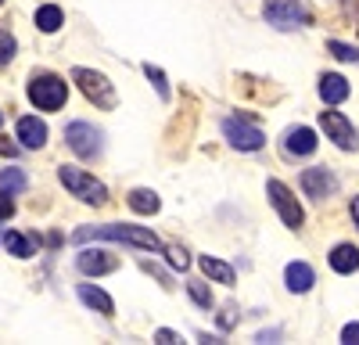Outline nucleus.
Masks as SVG:
<instances>
[{
    "instance_id": "f257e3e1",
    "label": "nucleus",
    "mask_w": 359,
    "mask_h": 345,
    "mask_svg": "<svg viewBox=\"0 0 359 345\" xmlns=\"http://www.w3.org/2000/svg\"><path fill=\"white\" fill-rule=\"evenodd\" d=\"M76 245H86V241H115V245H133V248H144V252H162V241L151 234V226H133V223H101V226H79L72 234Z\"/></svg>"
},
{
    "instance_id": "f03ea898",
    "label": "nucleus",
    "mask_w": 359,
    "mask_h": 345,
    "mask_svg": "<svg viewBox=\"0 0 359 345\" xmlns=\"http://www.w3.org/2000/svg\"><path fill=\"white\" fill-rule=\"evenodd\" d=\"M29 101H33L40 111H57L69 101V83L54 72H33L29 76Z\"/></svg>"
},
{
    "instance_id": "7ed1b4c3",
    "label": "nucleus",
    "mask_w": 359,
    "mask_h": 345,
    "mask_svg": "<svg viewBox=\"0 0 359 345\" xmlns=\"http://www.w3.org/2000/svg\"><path fill=\"white\" fill-rule=\"evenodd\" d=\"M57 180H62V187L72 194V198H79V201H86V205H104L108 201V187L101 184V180H94L86 169H79V165H62L57 169Z\"/></svg>"
},
{
    "instance_id": "20e7f679",
    "label": "nucleus",
    "mask_w": 359,
    "mask_h": 345,
    "mask_svg": "<svg viewBox=\"0 0 359 345\" xmlns=\"http://www.w3.org/2000/svg\"><path fill=\"white\" fill-rule=\"evenodd\" d=\"M72 83L83 90V97H86V101H94V108L111 111V108L118 104V97H115V86L108 83V76H104V72H94V69H83V65H76V69H72Z\"/></svg>"
},
{
    "instance_id": "39448f33",
    "label": "nucleus",
    "mask_w": 359,
    "mask_h": 345,
    "mask_svg": "<svg viewBox=\"0 0 359 345\" xmlns=\"http://www.w3.org/2000/svg\"><path fill=\"white\" fill-rule=\"evenodd\" d=\"M262 18L273 29H302L309 22V11L302 8V0H262Z\"/></svg>"
},
{
    "instance_id": "423d86ee",
    "label": "nucleus",
    "mask_w": 359,
    "mask_h": 345,
    "mask_svg": "<svg viewBox=\"0 0 359 345\" xmlns=\"http://www.w3.org/2000/svg\"><path fill=\"white\" fill-rule=\"evenodd\" d=\"M266 194H269V205H273L277 216L284 219V226L298 230V226L306 223V212H302V205H298V198H294V191H291L287 184H280V180H266Z\"/></svg>"
},
{
    "instance_id": "0eeeda50",
    "label": "nucleus",
    "mask_w": 359,
    "mask_h": 345,
    "mask_svg": "<svg viewBox=\"0 0 359 345\" xmlns=\"http://www.w3.org/2000/svg\"><path fill=\"white\" fill-rule=\"evenodd\" d=\"M65 144L79 158H97L104 151V133L94 123H69L65 126Z\"/></svg>"
},
{
    "instance_id": "6e6552de",
    "label": "nucleus",
    "mask_w": 359,
    "mask_h": 345,
    "mask_svg": "<svg viewBox=\"0 0 359 345\" xmlns=\"http://www.w3.org/2000/svg\"><path fill=\"white\" fill-rule=\"evenodd\" d=\"M320 130L327 133V140H334L341 151H355L359 148V133H355L352 119H345L341 111H320Z\"/></svg>"
},
{
    "instance_id": "1a4fd4ad",
    "label": "nucleus",
    "mask_w": 359,
    "mask_h": 345,
    "mask_svg": "<svg viewBox=\"0 0 359 345\" xmlns=\"http://www.w3.org/2000/svg\"><path fill=\"white\" fill-rule=\"evenodd\" d=\"M223 137H226L230 148H237V151H259L266 144V133L259 126H252L245 119H233V115L223 119Z\"/></svg>"
},
{
    "instance_id": "9d476101",
    "label": "nucleus",
    "mask_w": 359,
    "mask_h": 345,
    "mask_svg": "<svg viewBox=\"0 0 359 345\" xmlns=\"http://www.w3.org/2000/svg\"><path fill=\"white\" fill-rule=\"evenodd\" d=\"M298 184H302V191L316 201L323 198H331L338 191V180H334V172L331 169H323V165H313V169H302V177H298Z\"/></svg>"
},
{
    "instance_id": "9b49d317",
    "label": "nucleus",
    "mask_w": 359,
    "mask_h": 345,
    "mask_svg": "<svg viewBox=\"0 0 359 345\" xmlns=\"http://www.w3.org/2000/svg\"><path fill=\"white\" fill-rule=\"evenodd\" d=\"M76 266H79L83 277H104V273H115L118 270V259L108 255V252H101V248H83L76 255Z\"/></svg>"
},
{
    "instance_id": "f8f14e48",
    "label": "nucleus",
    "mask_w": 359,
    "mask_h": 345,
    "mask_svg": "<svg viewBox=\"0 0 359 345\" xmlns=\"http://www.w3.org/2000/svg\"><path fill=\"white\" fill-rule=\"evenodd\" d=\"M15 137H18L22 148L40 151L43 144H47V123H43V119H36V115H22L18 126H15Z\"/></svg>"
},
{
    "instance_id": "ddd939ff",
    "label": "nucleus",
    "mask_w": 359,
    "mask_h": 345,
    "mask_svg": "<svg viewBox=\"0 0 359 345\" xmlns=\"http://www.w3.org/2000/svg\"><path fill=\"white\" fill-rule=\"evenodd\" d=\"M284 155L287 158H306V155H313L316 151V133L309 130V126H291L287 133H284Z\"/></svg>"
},
{
    "instance_id": "4468645a",
    "label": "nucleus",
    "mask_w": 359,
    "mask_h": 345,
    "mask_svg": "<svg viewBox=\"0 0 359 345\" xmlns=\"http://www.w3.org/2000/svg\"><path fill=\"white\" fill-rule=\"evenodd\" d=\"M284 284H287V292L306 295L309 288L316 284V273H313L309 263H287V270H284Z\"/></svg>"
},
{
    "instance_id": "2eb2a0df",
    "label": "nucleus",
    "mask_w": 359,
    "mask_h": 345,
    "mask_svg": "<svg viewBox=\"0 0 359 345\" xmlns=\"http://www.w3.org/2000/svg\"><path fill=\"white\" fill-rule=\"evenodd\" d=\"M76 292H79V302H83L86 309H97L101 316H111V313H115V302H111V295L104 292V288H97V284H79Z\"/></svg>"
},
{
    "instance_id": "dca6fc26",
    "label": "nucleus",
    "mask_w": 359,
    "mask_h": 345,
    "mask_svg": "<svg viewBox=\"0 0 359 345\" xmlns=\"http://www.w3.org/2000/svg\"><path fill=\"white\" fill-rule=\"evenodd\" d=\"M327 263H331V270H334V273H355V270H359V248H355V245H348V241H341V245H334V248H331Z\"/></svg>"
},
{
    "instance_id": "f3484780",
    "label": "nucleus",
    "mask_w": 359,
    "mask_h": 345,
    "mask_svg": "<svg viewBox=\"0 0 359 345\" xmlns=\"http://www.w3.org/2000/svg\"><path fill=\"white\" fill-rule=\"evenodd\" d=\"M320 97H323L327 104H341V101L348 97V79L338 76V72H323V76H320Z\"/></svg>"
},
{
    "instance_id": "a211bd4d",
    "label": "nucleus",
    "mask_w": 359,
    "mask_h": 345,
    "mask_svg": "<svg viewBox=\"0 0 359 345\" xmlns=\"http://www.w3.org/2000/svg\"><path fill=\"white\" fill-rule=\"evenodd\" d=\"M4 248H8V255H15V259H29V255H36L40 238L22 234V230H8V234H4Z\"/></svg>"
},
{
    "instance_id": "6ab92c4d",
    "label": "nucleus",
    "mask_w": 359,
    "mask_h": 345,
    "mask_svg": "<svg viewBox=\"0 0 359 345\" xmlns=\"http://www.w3.org/2000/svg\"><path fill=\"white\" fill-rule=\"evenodd\" d=\"M198 266H201V273H205L208 280H216V284H233V280H237L233 266L223 263V259H216V255H198Z\"/></svg>"
},
{
    "instance_id": "aec40b11",
    "label": "nucleus",
    "mask_w": 359,
    "mask_h": 345,
    "mask_svg": "<svg viewBox=\"0 0 359 345\" xmlns=\"http://www.w3.org/2000/svg\"><path fill=\"white\" fill-rule=\"evenodd\" d=\"M126 205H130L133 212H140V216H155V212L162 209V201H158V194H155V191H147V187H133V191L126 194Z\"/></svg>"
},
{
    "instance_id": "412c9836",
    "label": "nucleus",
    "mask_w": 359,
    "mask_h": 345,
    "mask_svg": "<svg viewBox=\"0 0 359 345\" xmlns=\"http://www.w3.org/2000/svg\"><path fill=\"white\" fill-rule=\"evenodd\" d=\"M62 25H65V11L57 8V4L36 8V29H40V33H57Z\"/></svg>"
},
{
    "instance_id": "4be33fe9",
    "label": "nucleus",
    "mask_w": 359,
    "mask_h": 345,
    "mask_svg": "<svg viewBox=\"0 0 359 345\" xmlns=\"http://www.w3.org/2000/svg\"><path fill=\"white\" fill-rule=\"evenodd\" d=\"M29 187V177L18 169V165H8V169H0V191H8V194H22Z\"/></svg>"
},
{
    "instance_id": "5701e85b",
    "label": "nucleus",
    "mask_w": 359,
    "mask_h": 345,
    "mask_svg": "<svg viewBox=\"0 0 359 345\" xmlns=\"http://www.w3.org/2000/svg\"><path fill=\"white\" fill-rule=\"evenodd\" d=\"M144 76L155 83V90H158V97H162V101H169V97H172V90H169V79H165V72H162L158 65L147 62V65H144Z\"/></svg>"
},
{
    "instance_id": "b1692460",
    "label": "nucleus",
    "mask_w": 359,
    "mask_h": 345,
    "mask_svg": "<svg viewBox=\"0 0 359 345\" xmlns=\"http://www.w3.org/2000/svg\"><path fill=\"white\" fill-rule=\"evenodd\" d=\"M187 295L194 299V306L212 309V292H208V284H205V280H187Z\"/></svg>"
},
{
    "instance_id": "393cba45",
    "label": "nucleus",
    "mask_w": 359,
    "mask_h": 345,
    "mask_svg": "<svg viewBox=\"0 0 359 345\" xmlns=\"http://www.w3.org/2000/svg\"><path fill=\"white\" fill-rule=\"evenodd\" d=\"M15 54H18L15 36L8 33V29H0V65H11V62H15Z\"/></svg>"
},
{
    "instance_id": "a878e982",
    "label": "nucleus",
    "mask_w": 359,
    "mask_h": 345,
    "mask_svg": "<svg viewBox=\"0 0 359 345\" xmlns=\"http://www.w3.org/2000/svg\"><path fill=\"white\" fill-rule=\"evenodd\" d=\"M327 50H331L334 58H341V62H359V47H348L341 40H331V43H327Z\"/></svg>"
},
{
    "instance_id": "bb28decb",
    "label": "nucleus",
    "mask_w": 359,
    "mask_h": 345,
    "mask_svg": "<svg viewBox=\"0 0 359 345\" xmlns=\"http://www.w3.org/2000/svg\"><path fill=\"white\" fill-rule=\"evenodd\" d=\"M165 252H169V266H172V270H187V266H191V259H187V248H180V245H169Z\"/></svg>"
},
{
    "instance_id": "cd10ccee",
    "label": "nucleus",
    "mask_w": 359,
    "mask_h": 345,
    "mask_svg": "<svg viewBox=\"0 0 359 345\" xmlns=\"http://www.w3.org/2000/svg\"><path fill=\"white\" fill-rule=\"evenodd\" d=\"M11 216H15V201L8 191H0V219H11Z\"/></svg>"
},
{
    "instance_id": "c85d7f7f",
    "label": "nucleus",
    "mask_w": 359,
    "mask_h": 345,
    "mask_svg": "<svg viewBox=\"0 0 359 345\" xmlns=\"http://www.w3.org/2000/svg\"><path fill=\"white\" fill-rule=\"evenodd\" d=\"M155 341H162V345H172V341H184V338H180L176 331H169V327H158V331H155Z\"/></svg>"
},
{
    "instance_id": "c756f323",
    "label": "nucleus",
    "mask_w": 359,
    "mask_h": 345,
    "mask_svg": "<svg viewBox=\"0 0 359 345\" xmlns=\"http://www.w3.org/2000/svg\"><path fill=\"white\" fill-rule=\"evenodd\" d=\"M341 341L359 345V324H345V327H341Z\"/></svg>"
},
{
    "instance_id": "7c9ffc66",
    "label": "nucleus",
    "mask_w": 359,
    "mask_h": 345,
    "mask_svg": "<svg viewBox=\"0 0 359 345\" xmlns=\"http://www.w3.org/2000/svg\"><path fill=\"white\" fill-rule=\"evenodd\" d=\"M348 212H352V219H355V226H359V194L352 198V205H348Z\"/></svg>"
},
{
    "instance_id": "2f4dec72",
    "label": "nucleus",
    "mask_w": 359,
    "mask_h": 345,
    "mask_svg": "<svg viewBox=\"0 0 359 345\" xmlns=\"http://www.w3.org/2000/svg\"><path fill=\"white\" fill-rule=\"evenodd\" d=\"M18 148H15V144H8V140H0V155H15Z\"/></svg>"
},
{
    "instance_id": "473e14b6",
    "label": "nucleus",
    "mask_w": 359,
    "mask_h": 345,
    "mask_svg": "<svg viewBox=\"0 0 359 345\" xmlns=\"http://www.w3.org/2000/svg\"><path fill=\"white\" fill-rule=\"evenodd\" d=\"M0 126H4V111H0Z\"/></svg>"
},
{
    "instance_id": "72a5a7b5",
    "label": "nucleus",
    "mask_w": 359,
    "mask_h": 345,
    "mask_svg": "<svg viewBox=\"0 0 359 345\" xmlns=\"http://www.w3.org/2000/svg\"><path fill=\"white\" fill-rule=\"evenodd\" d=\"M0 4H4V0H0Z\"/></svg>"
}]
</instances>
